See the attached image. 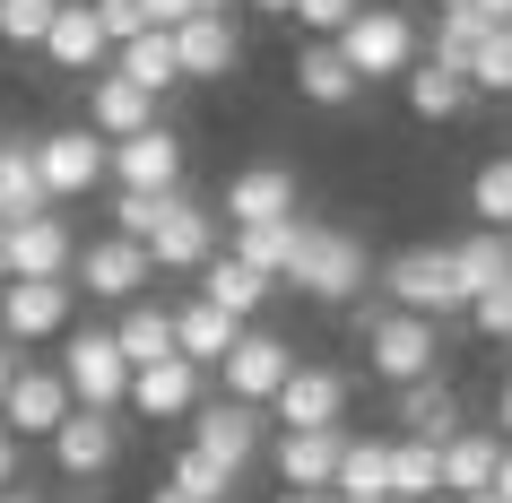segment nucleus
Returning <instances> with one entry per match:
<instances>
[{
	"label": "nucleus",
	"instance_id": "nucleus-1",
	"mask_svg": "<svg viewBox=\"0 0 512 503\" xmlns=\"http://www.w3.org/2000/svg\"><path fill=\"white\" fill-rule=\"evenodd\" d=\"M287 287L296 295H313V304H339L348 313L356 295L374 287V261H365V235L356 226H304V252H296V269H287Z\"/></svg>",
	"mask_w": 512,
	"mask_h": 503
},
{
	"label": "nucleus",
	"instance_id": "nucleus-2",
	"mask_svg": "<svg viewBox=\"0 0 512 503\" xmlns=\"http://www.w3.org/2000/svg\"><path fill=\"white\" fill-rule=\"evenodd\" d=\"M330 44L348 53V70H356L365 87H374V79H408V70L426 61V35H417V18H408V9H382V0H365L348 27L330 35Z\"/></svg>",
	"mask_w": 512,
	"mask_h": 503
},
{
	"label": "nucleus",
	"instance_id": "nucleus-3",
	"mask_svg": "<svg viewBox=\"0 0 512 503\" xmlns=\"http://www.w3.org/2000/svg\"><path fill=\"white\" fill-rule=\"evenodd\" d=\"M374 287L400 304V313H426V321H460L469 295H460V269H452V243H408L374 269Z\"/></svg>",
	"mask_w": 512,
	"mask_h": 503
},
{
	"label": "nucleus",
	"instance_id": "nucleus-4",
	"mask_svg": "<svg viewBox=\"0 0 512 503\" xmlns=\"http://www.w3.org/2000/svg\"><path fill=\"white\" fill-rule=\"evenodd\" d=\"M365 365L400 391V382H426V373H443V321H426V313H400V304H382L365 330Z\"/></svg>",
	"mask_w": 512,
	"mask_h": 503
},
{
	"label": "nucleus",
	"instance_id": "nucleus-5",
	"mask_svg": "<svg viewBox=\"0 0 512 503\" xmlns=\"http://www.w3.org/2000/svg\"><path fill=\"white\" fill-rule=\"evenodd\" d=\"M61 382H70V399L79 408H122L131 399V356L113 347V321L105 330H61Z\"/></svg>",
	"mask_w": 512,
	"mask_h": 503
},
{
	"label": "nucleus",
	"instance_id": "nucleus-6",
	"mask_svg": "<svg viewBox=\"0 0 512 503\" xmlns=\"http://www.w3.org/2000/svg\"><path fill=\"white\" fill-rule=\"evenodd\" d=\"M35 165H44V191L53 200H87L96 183H113V139L96 122H61V131L35 139Z\"/></svg>",
	"mask_w": 512,
	"mask_h": 503
},
{
	"label": "nucleus",
	"instance_id": "nucleus-7",
	"mask_svg": "<svg viewBox=\"0 0 512 503\" xmlns=\"http://www.w3.org/2000/svg\"><path fill=\"white\" fill-rule=\"evenodd\" d=\"M191 451H209L217 469H252V460H261V451H270V417H261V408H252V399H200V408H191Z\"/></svg>",
	"mask_w": 512,
	"mask_h": 503
},
{
	"label": "nucleus",
	"instance_id": "nucleus-8",
	"mask_svg": "<svg viewBox=\"0 0 512 503\" xmlns=\"http://www.w3.org/2000/svg\"><path fill=\"white\" fill-rule=\"evenodd\" d=\"M79 321V287L70 278H0V330L9 347H44Z\"/></svg>",
	"mask_w": 512,
	"mask_h": 503
},
{
	"label": "nucleus",
	"instance_id": "nucleus-9",
	"mask_svg": "<svg viewBox=\"0 0 512 503\" xmlns=\"http://www.w3.org/2000/svg\"><path fill=\"white\" fill-rule=\"evenodd\" d=\"M287 373H296V347L278 339V330H261V321H243V339L217 356V391H226V399H252V408H270Z\"/></svg>",
	"mask_w": 512,
	"mask_h": 503
},
{
	"label": "nucleus",
	"instance_id": "nucleus-10",
	"mask_svg": "<svg viewBox=\"0 0 512 503\" xmlns=\"http://www.w3.org/2000/svg\"><path fill=\"white\" fill-rule=\"evenodd\" d=\"M70 278H79V295H96V304H131V295H148L157 261H148V243H131V235H96V243H79Z\"/></svg>",
	"mask_w": 512,
	"mask_h": 503
},
{
	"label": "nucleus",
	"instance_id": "nucleus-11",
	"mask_svg": "<svg viewBox=\"0 0 512 503\" xmlns=\"http://www.w3.org/2000/svg\"><path fill=\"white\" fill-rule=\"evenodd\" d=\"M79 399H70V382H61V365H27L18 356V373H9V399H0V425L18 434V443H53V425L70 417Z\"/></svg>",
	"mask_w": 512,
	"mask_h": 503
},
{
	"label": "nucleus",
	"instance_id": "nucleus-12",
	"mask_svg": "<svg viewBox=\"0 0 512 503\" xmlns=\"http://www.w3.org/2000/svg\"><path fill=\"white\" fill-rule=\"evenodd\" d=\"M148 261L200 278V269L217 261V209H209V200H191V191H165V217H157V235H148Z\"/></svg>",
	"mask_w": 512,
	"mask_h": 503
},
{
	"label": "nucleus",
	"instance_id": "nucleus-13",
	"mask_svg": "<svg viewBox=\"0 0 512 503\" xmlns=\"http://www.w3.org/2000/svg\"><path fill=\"white\" fill-rule=\"evenodd\" d=\"M339 451H348V425H278V434H270V469H278V486L330 495Z\"/></svg>",
	"mask_w": 512,
	"mask_h": 503
},
{
	"label": "nucleus",
	"instance_id": "nucleus-14",
	"mask_svg": "<svg viewBox=\"0 0 512 503\" xmlns=\"http://www.w3.org/2000/svg\"><path fill=\"white\" fill-rule=\"evenodd\" d=\"M122 460V408H70L53 425V469L79 486V477H105Z\"/></svg>",
	"mask_w": 512,
	"mask_h": 503
},
{
	"label": "nucleus",
	"instance_id": "nucleus-15",
	"mask_svg": "<svg viewBox=\"0 0 512 503\" xmlns=\"http://www.w3.org/2000/svg\"><path fill=\"white\" fill-rule=\"evenodd\" d=\"M348 399H356V382L339 365H304L296 356V373L270 399V425H348Z\"/></svg>",
	"mask_w": 512,
	"mask_h": 503
},
{
	"label": "nucleus",
	"instance_id": "nucleus-16",
	"mask_svg": "<svg viewBox=\"0 0 512 503\" xmlns=\"http://www.w3.org/2000/svg\"><path fill=\"white\" fill-rule=\"evenodd\" d=\"M165 35H174L183 79H235V70H243V27H235V9H191L183 27H165Z\"/></svg>",
	"mask_w": 512,
	"mask_h": 503
},
{
	"label": "nucleus",
	"instance_id": "nucleus-17",
	"mask_svg": "<svg viewBox=\"0 0 512 503\" xmlns=\"http://www.w3.org/2000/svg\"><path fill=\"white\" fill-rule=\"evenodd\" d=\"M209 399V365H191V356H165V365H139L131 373V417H148V425H174V417H191Z\"/></svg>",
	"mask_w": 512,
	"mask_h": 503
},
{
	"label": "nucleus",
	"instance_id": "nucleus-18",
	"mask_svg": "<svg viewBox=\"0 0 512 503\" xmlns=\"http://www.w3.org/2000/svg\"><path fill=\"white\" fill-rule=\"evenodd\" d=\"M113 191H183V131L148 122V131L113 139Z\"/></svg>",
	"mask_w": 512,
	"mask_h": 503
},
{
	"label": "nucleus",
	"instance_id": "nucleus-19",
	"mask_svg": "<svg viewBox=\"0 0 512 503\" xmlns=\"http://www.w3.org/2000/svg\"><path fill=\"white\" fill-rule=\"evenodd\" d=\"M35 53L53 61L61 79H96V70H113V44H105V27H96V0H61V18L44 27Z\"/></svg>",
	"mask_w": 512,
	"mask_h": 503
},
{
	"label": "nucleus",
	"instance_id": "nucleus-20",
	"mask_svg": "<svg viewBox=\"0 0 512 503\" xmlns=\"http://www.w3.org/2000/svg\"><path fill=\"white\" fill-rule=\"evenodd\" d=\"M296 200H304L296 165L261 157V165H243L235 183H226V200H217V217H226V226H261V217H296Z\"/></svg>",
	"mask_w": 512,
	"mask_h": 503
},
{
	"label": "nucleus",
	"instance_id": "nucleus-21",
	"mask_svg": "<svg viewBox=\"0 0 512 503\" xmlns=\"http://www.w3.org/2000/svg\"><path fill=\"white\" fill-rule=\"evenodd\" d=\"M70 261H79L70 217H53V209L9 217V278H70Z\"/></svg>",
	"mask_w": 512,
	"mask_h": 503
},
{
	"label": "nucleus",
	"instance_id": "nucleus-22",
	"mask_svg": "<svg viewBox=\"0 0 512 503\" xmlns=\"http://www.w3.org/2000/svg\"><path fill=\"white\" fill-rule=\"evenodd\" d=\"M157 105L165 96H148L139 79H122V70H105V79H87V122L105 139H131V131H148L157 122Z\"/></svg>",
	"mask_w": 512,
	"mask_h": 503
},
{
	"label": "nucleus",
	"instance_id": "nucleus-23",
	"mask_svg": "<svg viewBox=\"0 0 512 503\" xmlns=\"http://www.w3.org/2000/svg\"><path fill=\"white\" fill-rule=\"evenodd\" d=\"M296 96H304V105H322V113H339V105L365 96V79L348 70V53H339L330 35H313V44L296 53Z\"/></svg>",
	"mask_w": 512,
	"mask_h": 503
},
{
	"label": "nucleus",
	"instance_id": "nucleus-24",
	"mask_svg": "<svg viewBox=\"0 0 512 503\" xmlns=\"http://www.w3.org/2000/svg\"><path fill=\"white\" fill-rule=\"evenodd\" d=\"M243 339V321L226 313V304H209V295H191V304H174V356H191V365H209L217 373V356Z\"/></svg>",
	"mask_w": 512,
	"mask_h": 503
},
{
	"label": "nucleus",
	"instance_id": "nucleus-25",
	"mask_svg": "<svg viewBox=\"0 0 512 503\" xmlns=\"http://www.w3.org/2000/svg\"><path fill=\"white\" fill-rule=\"evenodd\" d=\"M113 347L131 356V373H139V365H165V356H174V304L131 295V304L113 313Z\"/></svg>",
	"mask_w": 512,
	"mask_h": 503
},
{
	"label": "nucleus",
	"instance_id": "nucleus-26",
	"mask_svg": "<svg viewBox=\"0 0 512 503\" xmlns=\"http://www.w3.org/2000/svg\"><path fill=\"white\" fill-rule=\"evenodd\" d=\"M391 417H400V434H417V443H452L460 434V399H452L443 373H426V382H400Z\"/></svg>",
	"mask_w": 512,
	"mask_h": 503
},
{
	"label": "nucleus",
	"instance_id": "nucleus-27",
	"mask_svg": "<svg viewBox=\"0 0 512 503\" xmlns=\"http://www.w3.org/2000/svg\"><path fill=\"white\" fill-rule=\"evenodd\" d=\"M452 269H460V295L478 304V295L512 287V226H478V235L452 243Z\"/></svg>",
	"mask_w": 512,
	"mask_h": 503
},
{
	"label": "nucleus",
	"instance_id": "nucleus-28",
	"mask_svg": "<svg viewBox=\"0 0 512 503\" xmlns=\"http://www.w3.org/2000/svg\"><path fill=\"white\" fill-rule=\"evenodd\" d=\"M304 226H313V217H261V226H235V243H226V252L287 287V269H296V252H304Z\"/></svg>",
	"mask_w": 512,
	"mask_h": 503
},
{
	"label": "nucleus",
	"instance_id": "nucleus-29",
	"mask_svg": "<svg viewBox=\"0 0 512 503\" xmlns=\"http://www.w3.org/2000/svg\"><path fill=\"white\" fill-rule=\"evenodd\" d=\"M495 460H504V434L495 425H460L452 443H443V495H486Z\"/></svg>",
	"mask_w": 512,
	"mask_h": 503
},
{
	"label": "nucleus",
	"instance_id": "nucleus-30",
	"mask_svg": "<svg viewBox=\"0 0 512 503\" xmlns=\"http://www.w3.org/2000/svg\"><path fill=\"white\" fill-rule=\"evenodd\" d=\"M400 96H408V113H417V122H460V113L478 105L469 70H443V61H417V70L400 79Z\"/></svg>",
	"mask_w": 512,
	"mask_h": 503
},
{
	"label": "nucleus",
	"instance_id": "nucleus-31",
	"mask_svg": "<svg viewBox=\"0 0 512 503\" xmlns=\"http://www.w3.org/2000/svg\"><path fill=\"white\" fill-rule=\"evenodd\" d=\"M200 295H209V304H226L235 321H261V304L278 295V278H261V269L235 261V252H217V261L200 269Z\"/></svg>",
	"mask_w": 512,
	"mask_h": 503
},
{
	"label": "nucleus",
	"instance_id": "nucleus-32",
	"mask_svg": "<svg viewBox=\"0 0 512 503\" xmlns=\"http://www.w3.org/2000/svg\"><path fill=\"white\" fill-rule=\"evenodd\" d=\"M330 495H348V503H391V443H382V434H348Z\"/></svg>",
	"mask_w": 512,
	"mask_h": 503
},
{
	"label": "nucleus",
	"instance_id": "nucleus-33",
	"mask_svg": "<svg viewBox=\"0 0 512 503\" xmlns=\"http://www.w3.org/2000/svg\"><path fill=\"white\" fill-rule=\"evenodd\" d=\"M35 209H53L44 165H35V139H0V217H35Z\"/></svg>",
	"mask_w": 512,
	"mask_h": 503
},
{
	"label": "nucleus",
	"instance_id": "nucleus-34",
	"mask_svg": "<svg viewBox=\"0 0 512 503\" xmlns=\"http://www.w3.org/2000/svg\"><path fill=\"white\" fill-rule=\"evenodd\" d=\"M113 70H122V79H139L148 96H174V87H183V61H174V35H165V27L131 35V44L113 53Z\"/></svg>",
	"mask_w": 512,
	"mask_h": 503
},
{
	"label": "nucleus",
	"instance_id": "nucleus-35",
	"mask_svg": "<svg viewBox=\"0 0 512 503\" xmlns=\"http://www.w3.org/2000/svg\"><path fill=\"white\" fill-rule=\"evenodd\" d=\"M426 495H443V443L400 434L391 443V503H426Z\"/></svg>",
	"mask_w": 512,
	"mask_h": 503
},
{
	"label": "nucleus",
	"instance_id": "nucleus-36",
	"mask_svg": "<svg viewBox=\"0 0 512 503\" xmlns=\"http://www.w3.org/2000/svg\"><path fill=\"white\" fill-rule=\"evenodd\" d=\"M486 9H434V27H426V61H443V70H469V53L486 44Z\"/></svg>",
	"mask_w": 512,
	"mask_h": 503
},
{
	"label": "nucleus",
	"instance_id": "nucleus-37",
	"mask_svg": "<svg viewBox=\"0 0 512 503\" xmlns=\"http://www.w3.org/2000/svg\"><path fill=\"white\" fill-rule=\"evenodd\" d=\"M469 209H478V226H512V157H486L469 174Z\"/></svg>",
	"mask_w": 512,
	"mask_h": 503
},
{
	"label": "nucleus",
	"instance_id": "nucleus-38",
	"mask_svg": "<svg viewBox=\"0 0 512 503\" xmlns=\"http://www.w3.org/2000/svg\"><path fill=\"white\" fill-rule=\"evenodd\" d=\"M469 87L478 96H512V27H486V44L469 53Z\"/></svg>",
	"mask_w": 512,
	"mask_h": 503
},
{
	"label": "nucleus",
	"instance_id": "nucleus-39",
	"mask_svg": "<svg viewBox=\"0 0 512 503\" xmlns=\"http://www.w3.org/2000/svg\"><path fill=\"white\" fill-rule=\"evenodd\" d=\"M174 486H183V495H200V503H226V495H235V469H217L209 451H191V443H183V460H174Z\"/></svg>",
	"mask_w": 512,
	"mask_h": 503
},
{
	"label": "nucleus",
	"instance_id": "nucleus-40",
	"mask_svg": "<svg viewBox=\"0 0 512 503\" xmlns=\"http://www.w3.org/2000/svg\"><path fill=\"white\" fill-rule=\"evenodd\" d=\"M53 18H61V0H0V44H44Z\"/></svg>",
	"mask_w": 512,
	"mask_h": 503
},
{
	"label": "nucleus",
	"instance_id": "nucleus-41",
	"mask_svg": "<svg viewBox=\"0 0 512 503\" xmlns=\"http://www.w3.org/2000/svg\"><path fill=\"white\" fill-rule=\"evenodd\" d=\"M157 217H165V191H113V235L148 243V235H157Z\"/></svg>",
	"mask_w": 512,
	"mask_h": 503
},
{
	"label": "nucleus",
	"instance_id": "nucleus-42",
	"mask_svg": "<svg viewBox=\"0 0 512 503\" xmlns=\"http://www.w3.org/2000/svg\"><path fill=\"white\" fill-rule=\"evenodd\" d=\"M469 330H478V339H495V347H512V287L478 295V304H469Z\"/></svg>",
	"mask_w": 512,
	"mask_h": 503
},
{
	"label": "nucleus",
	"instance_id": "nucleus-43",
	"mask_svg": "<svg viewBox=\"0 0 512 503\" xmlns=\"http://www.w3.org/2000/svg\"><path fill=\"white\" fill-rule=\"evenodd\" d=\"M96 27H105V44L122 53L131 35H148V9H139V0H96Z\"/></svg>",
	"mask_w": 512,
	"mask_h": 503
},
{
	"label": "nucleus",
	"instance_id": "nucleus-44",
	"mask_svg": "<svg viewBox=\"0 0 512 503\" xmlns=\"http://www.w3.org/2000/svg\"><path fill=\"white\" fill-rule=\"evenodd\" d=\"M356 9H365V0H296V27L304 35H339Z\"/></svg>",
	"mask_w": 512,
	"mask_h": 503
},
{
	"label": "nucleus",
	"instance_id": "nucleus-45",
	"mask_svg": "<svg viewBox=\"0 0 512 503\" xmlns=\"http://www.w3.org/2000/svg\"><path fill=\"white\" fill-rule=\"evenodd\" d=\"M139 9H148V27H183L191 18V0H139Z\"/></svg>",
	"mask_w": 512,
	"mask_h": 503
},
{
	"label": "nucleus",
	"instance_id": "nucleus-46",
	"mask_svg": "<svg viewBox=\"0 0 512 503\" xmlns=\"http://www.w3.org/2000/svg\"><path fill=\"white\" fill-rule=\"evenodd\" d=\"M495 434H504V443H512V373H504V382H495Z\"/></svg>",
	"mask_w": 512,
	"mask_h": 503
},
{
	"label": "nucleus",
	"instance_id": "nucleus-47",
	"mask_svg": "<svg viewBox=\"0 0 512 503\" xmlns=\"http://www.w3.org/2000/svg\"><path fill=\"white\" fill-rule=\"evenodd\" d=\"M0 486H18V434L0 425Z\"/></svg>",
	"mask_w": 512,
	"mask_h": 503
},
{
	"label": "nucleus",
	"instance_id": "nucleus-48",
	"mask_svg": "<svg viewBox=\"0 0 512 503\" xmlns=\"http://www.w3.org/2000/svg\"><path fill=\"white\" fill-rule=\"evenodd\" d=\"M495 495L512 503V443H504V460H495Z\"/></svg>",
	"mask_w": 512,
	"mask_h": 503
},
{
	"label": "nucleus",
	"instance_id": "nucleus-49",
	"mask_svg": "<svg viewBox=\"0 0 512 503\" xmlns=\"http://www.w3.org/2000/svg\"><path fill=\"white\" fill-rule=\"evenodd\" d=\"M469 9H486V18H495V27H512V0H469Z\"/></svg>",
	"mask_w": 512,
	"mask_h": 503
},
{
	"label": "nucleus",
	"instance_id": "nucleus-50",
	"mask_svg": "<svg viewBox=\"0 0 512 503\" xmlns=\"http://www.w3.org/2000/svg\"><path fill=\"white\" fill-rule=\"evenodd\" d=\"M148 503H200V495H183V486H174V477H165V486H157V495H148Z\"/></svg>",
	"mask_w": 512,
	"mask_h": 503
},
{
	"label": "nucleus",
	"instance_id": "nucleus-51",
	"mask_svg": "<svg viewBox=\"0 0 512 503\" xmlns=\"http://www.w3.org/2000/svg\"><path fill=\"white\" fill-rule=\"evenodd\" d=\"M252 9H261V18H296V0H252Z\"/></svg>",
	"mask_w": 512,
	"mask_h": 503
},
{
	"label": "nucleus",
	"instance_id": "nucleus-52",
	"mask_svg": "<svg viewBox=\"0 0 512 503\" xmlns=\"http://www.w3.org/2000/svg\"><path fill=\"white\" fill-rule=\"evenodd\" d=\"M0 503H44V495H35V486H0Z\"/></svg>",
	"mask_w": 512,
	"mask_h": 503
},
{
	"label": "nucleus",
	"instance_id": "nucleus-53",
	"mask_svg": "<svg viewBox=\"0 0 512 503\" xmlns=\"http://www.w3.org/2000/svg\"><path fill=\"white\" fill-rule=\"evenodd\" d=\"M278 503H330V495H304V486H278Z\"/></svg>",
	"mask_w": 512,
	"mask_h": 503
},
{
	"label": "nucleus",
	"instance_id": "nucleus-54",
	"mask_svg": "<svg viewBox=\"0 0 512 503\" xmlns=\"http://www.w3.org/2000/svg\"><path fill=\"white\" fill-rule=\"evenodd\" d=\"M9 373H18V356H9V347H0V399H9Z\"/></svg>",
	"mask_w": 512,
	"mask_h": 503
},
{
	"label": "nucleus",
	"instance_id": "nucleus-55",
	"mask_svg": "<svg viewBox=\"0 0 512 503\" xmlns=\"http://www.w3.org/2000/svg\"><path fill=\"white\" fill-rule=\"evenodd\" d=\"M0 278H9V217H0Z\"/></svg>",
	"mask_w": 512,
	"mask_h": 503
},
{
	"label": "nucleus",
	"instance_id": "nucleus-56",
	"mask_svg": "<svg viewBox=\"0 0 512 503\" xmlns=\"http://www.w3.org/2000/svg\"><path fill=\"white\" fill-rule=\"evenodd\" d=\"M452 503H504V495H495V486H486V495H452Z\"/></svg>",
	"mask_w": 512,
	"mask_h": 503
},
{
	"label": "nucleus",
	"instance_id": "nucleus-57",
	"mask_svg": "<svg viewBox=\"0 0 512 503\" xmlns=\"http://www.w3.org/2000/svg\"><path fill=\"white\" fill-rule=\"evenodd\" d=\"M191 9H235V0H191Z\"/></svg>",
	"mask_w": 512,
	"mask_h": 503
},
{
	"label": "nucleus",
	"instance_id": "nucleus-58",
	"mask_svg": "<svg viewBox=\"0 0 512 503\" xmlns=\"http://www.w3.org/2000/svg\"><path fill=\"white\" fill-rule=\"evenodd\" d=\"M426 9H469V0H426Z\"/></svg>",
	"mask_w": 512,
	"mask_h": 503
},
{
	"label": "nucleus",
	"instance_id": "nucleus-59",
	"mask_svg": "<svg viewBox=\"0 0 512 503\" xmlns=\"http://www.w3.org/2000/svg\"><path fill=\"white\" fill-rule=\"evenodd\" d=\"M44 503H87V495H44Z\"/></svg>",
	"mask_w": 512,
	"mask_h": 503
},
{
	"label": "nucleus",
	"instance_id": "nucleus-60",
	"mask_svg": "<svg viewBox=\"0 0 512 503\" xmlns=\"http://www.w3.org/2000/svg\"><path fill=\"white\" fill-rule=\"evenodd\" d=\"M0 347H9V330H0Z\"/></svg>",
	"mask_w": 512,
	"mask_h": 503
},
{
	"label": "nucleus",
	"instance_id": "nucleus-61",
	"mask_svg": "<svg viewBox=\"0 0 512 503\" xmlns=\"http://www.w3.org/2000/svg\"><path fill=\"white\" fill-rule=\"evenodd\" d=\"M330 503H348V495H330Z\"/></svg>",
	"mask_w": 512,
	"mask_h": 503
},
{
	"label": "nucleus",
	"instance_id": "nucleus-62",
	"mask_svg": "<svg viewBox=\"0 0 512 503\" xmlns=\"http://www.w3.org/2000/svg\"><path fill=\"white\" fill-rule=\"evenodd\" d=\"M0 139H9V131H0Z\"/></svg>",
	"mask_w": 512,
	"mask_h": 503
}]
</instances>
